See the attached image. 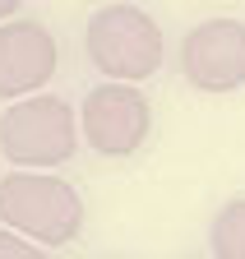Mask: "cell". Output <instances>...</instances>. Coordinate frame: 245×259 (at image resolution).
Masks as SVG:
<instances>
[{
	"instance_id": "1",
	"label": "cell",
	"mask_w": 245,
	"mask_h": 259,
	"mask_svg": "<svg viewBox=\"0 0 245 259\" xmlns=\"http://www.w3.org/2000/svg\"><path fill=\"white\" fill-rule=\"evenodd\" d=\"M0 222L23 241L70 245L83 227V199L51 171H10L0 176Z\"/></svg>"
},
{
	"instance_id": "2",
	"label": "cell",
	"mask_w": 245,
	"mask_h": 259,
	"mask_svg": "<svg viewBox=\"0 0 245 259\" xmlns=\"http://www.w3.org/2000/svg\"><path fill=\"white\" fill-rule=\"evenodd\" d=\"M74 148H79V120L65 97L37 93L0 111V153L23 171L60 167L74 157Z\"/></svg>"
},
{
	"instance_id": "3",
	"label": "cell",
	"mask_w": 245,
	"mask_h": 259,
	"mask_svg": "<svg viewBox=\"0 0 245 259\" xmlns=\"http://www.w3.org/2000/svg\"><path fill=\"white\" fill-rule=\"evenodd\" d=\"M88 60L111 79V83H139L158 74L162 65V28L153 23L148 10L139 5H102L88 19Z\"/></svg>"
},
{
	"instance_id": "4",
	"label": "cell",
	"mask_w": 245,
	"mask_h": 259,
	"mask_svg": "<svg viewBox=\"0 0 245 259\" xmlns=\"http://www.w3.org/2000/svg\"><path fill=\"white\" fill-rule=\"evenodd\" d=\"M148 125H153L148 97L134 83H97L79 111V135L102 157H130L148 139Z\"/></svg>"
},
{
	"instance_id": "5",
	"label": "cell",
	"mask_w": 245,
	"mask_h": 259,
	"mask_svg": "<svg viewBox=\"0 0 245 259\" xmlns=\"http://www.w3.org/2000/svg\"><path fill=\"white\" fill-rule=\"evenodd\" d=\"M180 74L199 93H236L245 83V23L204 19L180 42Z\"/></svg>"
},
{
	"instance_id": "6",
	"label": "cell",
	"mask_w": 245,
	"mask_h": 259,
	"mask_svg": "<svg viewBox=\"0 0 245 259\" xmlns=\"http://www.w3.org/2000/svg\"><path fill=\"white\" fill-rule=\"evenodd\" d=\"M56 60H60V47L46 23L28 14L0 23V97L10 107L23 97H37V88L51 83Z\"/></svg>"
},
{
	"instance_id": "7",
	"label": "cell",
	"mask_w": 245,
	"mask_h": 259,
	"mask_svg": "<svg viewBox=\"0 0 245 259\" xmlns=\"http://www.w3.org/2000/svg\"><path fill=\"white\" fill-rule=\"evenodd\" d=\"M208 250L213 259H245V199H231L213 213Z\"/></svg>"
},
{
	"instance_id": "8",
	"label": "cell",
	"mask_w": 245,
	"mask_h": 259,
	"mask_svg": "<svg viewBox=\"0 0 245 259\" xmlns=\"http://www.w3.org/2000/svg\"><path fill=\"white\" fill-rule=\"evenodd\" d=\"M0 259H51V254L42 245H33V241L14 236V232H0Z\"/></svg>"
},
{
	"instance_id": "9",
	"label": "cell",
	"mask_w": 245,
	"mask_h": 259,
	"mask_svg": "<svg viewBox=\"0 0 245 259\" xmlns=\"http://www.w3.org/2000/svg\"><path fill=\"white\" fill-rule=\"evenodd\" d=\"M10 19H19V5H10V0H0V23H10Z\"/></svg>"
}]
</instances>
